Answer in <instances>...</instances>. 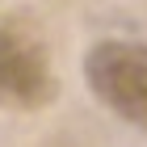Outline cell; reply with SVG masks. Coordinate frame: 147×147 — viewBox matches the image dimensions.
Instances as JSON below:
<instances>
[{
    "mask_svg": "<svg viewBox=\"0 0 147 147\" xmlns=\"http://www.w3.org/2000/svg\"><path fill=\"white\" fill-rule=\"evenodd\" d=\"M92 97L122 122L147 130V46L143 42H101L84 63Z\"/></svg>",
    "mask_w": 147,
    "mask_h": 147,
    "instance_id": "6da1fadb",
    "label": "cell"
},
{
    "mask_svg": "<svg viewBox=\"0 0 147 147\" xmlns=\"http://www.w3.org/2000/svg\"><path fill=\"white\" fill-rule=\"evenodd\" d=\"M51 97H55V71L46 51L25 30L0 21V105L38 109Z\"/></svg>",
    "mask_w": 147,
    "mask_h": 147,
    "instance_id": "7a4b0ae2",
    "label": "cell"
}]
</instances>
